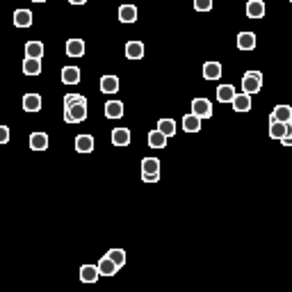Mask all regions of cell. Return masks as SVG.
<instances>
[{
  "instance_id": "obj_10",
  "label": "cell",
  "mask_w": 292,
  "mask_h": 292,
  "mask_svg": "<svg viewBox=\"0 0 292 292\" xmlns=\"http://www.w3.org/2000/svg\"><path fill=\"white\" fill-rule=\"evenodd\" d=\"M80 69L78 66H64L62 69V82L64 85H78L80 82Z\"/></svg>"
},
{
  "instance_id": "obj_34",
  "label": "cell",
  "mask_w": 292,
  "mask_h": 292,
  "mask_svg": "<svg viewBox=\"0 0 292 292\" xmlns=\"http://www.w3.org/2000/svg\"><path fill=\"white\" fill-rule=\"evenodd\" d=\"M157 178H160V171H157V173H146V171H142V180H144V183H155Z\"/></svg>"
},
{
  "instance_id": "obj_29",
  "label": "cell",
  "mask_w": 292,
  "mask_h": 292,
  "mask_svg": "<svg viewBox=\"0 0 292 292\" xmlns=\"http://www.w3.org/2000/svg\"><path fill=\"white\" fill-rule=\"evenodd\" d=\"M157 128L162 130L167 137L176 135V121H173V119H160V121H157Z\"/></svg>"
},
{
  "instance_id": "obj_22",
  "label": "cell",
  "mask_w": 292,
  "mask_h": 292,
  "mask_svg": "<svg viewBox=\"0 0 292 292\" xmlns=\"http://www.w3.org/2000/svg\"><path fill=\"white\" fill-rule=\"evenodd\" d=\"M101 92L103 94H117L119 92V78L117 76H103L101 78Z\"/></svg>"
},
{
  "instance_id": "obj_33",
  "label": "cell",
  "mask_w": 292,
  "mask_h": 292,
  "mask_svg": "<svg viewBox=\"0 0 292 292\" xmlns=\"http://www.w3.org/2000/svg\"><path fill=\"white\" fill-rule=\"evenodd\" d=\"M281 142L286 146H292V121H288V124H286V137H283Z\"/></svg>"
},
{
  "instance_id": "obj_20",
  "label": "cell",
  "mask_w": 292,
  "mask_h": 292,
  "mask_svg": "<svg viewBox=\"0 0 292 292\" xmlns=\"http://www.w3.org/2000/svg\"><path fill=\"white\" fill-rule=\"evenodd\" d=\"M130 130L128 128H114L112 130V144L114 146H128L130 144Z\"/></svg>"
},
{
  "instance_id": "obj_30",
  "label": "cell",
  "mask_w": 292,
  "mask_h": 292,
  "mask_svg": "<svg viewBox=\"0 0 292 292\" xmlns=\"http://www.w3.org/2000/svg\"><path fill=\"white\" fill-rule=\"evenodd\" d=\"M108 256L114 260V263H117V265H119V270L126 265V260H128V258H126V251L124 249H110Z\"/></svg>"
},
{
  "instance_id": "obj_6",
  "label": "cell",
  "mask_w": 292,
  "mask_h": 292,
  "mask_svg": "<svg viewBox=\"0 0 292 292\" xmlns=\"http://www.w3.org/2000/svg\"><path fill=\"white\" fill-rule=\"evenodd\" d=\"M265 2L263 0H249L247 2V16L249 18H263L265 16Z\"/></svg>"
},
{
  "instance_id": "obj_2",
  "label": "cell",
  "mask_w": 292,
  "mask_h": 292,
  "mask_svg": "<svg viewBox=\"0 0 292 292\" xmlns=\"http://www.w3.org/2000/svg\"><path fill=\"white\" fill-rule=\"evenodd\" d=\"M87 119V103H78L71 105V108H64V121L66 124H80V121Z\"/></svg>"
},
{
  "instance_id": "obj_31",
  "label": "cell",
  "mask_w": 292,
  "mask_h": 292,
  "mask_svg": "<svg viewBox=\"0 0 292 292\" xmlns=\"http://www.w3.org/2000/svg\"><path fill=\"white\" fill-rule=\"evenodd\" d=\"M78 103H87V98L82 94H66L64 96V108H71V105H78Z\"/></svg>"
},
{
  "instance_id": "obj_17",
  "label": "cell",
  "mask_w": 292,
  "mask_h": 292,
  "mask_svg": "<svg viewBox=\"0 0 292 292\" xmlns=\"http://www.w3.org/2000/svg\"><path fill=\"white\" fill-rule=\"evenodd\" d=\"M105 117L108 119H121L124 117V103L121 101H108L105 103Z\"/></svg>"
},
{
  "instance_id": "obj_8",
  "label": "cell",
  "mask_w": 292,
  "mask_h": 292,
  "mask_svg": "<svg viewBox=\"0 0 292 292\" xmlns=\"http://www.w3.org/2000/svg\"><path fill=\"white\" fill-rule=\"evenodd\" d=\"M101 272H98V265H82L80 267V281L82 283H96Z\"/></svg>"
},
{
  "instance_id": "obj_25",
  "label": "cell",
  "mask_w": 292,
  "mask_h": 292,
  "mask_svg": "<svg viewBox=\"0 0 292 292\" xmlns=\"http://www.w3.org/2000/svg\"><path fill=\"white\" fill-rule=\"evenodd\" d=\"M76 151L78 153H92L94 151V137L92 135H78L76 137Z\"/></svg>"
},
{
  "instance_id": "obj_12",
  "label": "cell",
  "mask_w": 292,
  "mask_h": 292,
  "mask_svg": "<svg viewBox=\"0 0 292 292\" xmlns=\"http://www.w3.org/2000/svg\"><path fill=\"white\" fill-rule=\"evenodd\" d=\"M126 57H128V60H142V57H144V43L128 41L126 43Z\"/></svg>"
},
{
  "instance_id": "obj_23",
  "label": "cell",
  "mask_w": 292,
  "mask_h": 292,
  "mask_svg": "<svg viewBox=\"0 0 292 292\" xmlns=\"http://www.w3.org/2000/svg\"><path fill=\"white\" fill-rule=\"evenodd\" d=\"M119 21L121 23H135L137 21V7L135 5H121L119 7Z\"/></svg>"
},
{
  "instance_id": "obj_35",
  "label": "cell",
  "mask_w": 292,
  "mask_h": 292,
  "mask_svg": "<svg viewBox=\"0 0 292 292\" xmlns=\"http://www.w3.org/2000/svg\"><path fill=\"white\" fill-rule=\"evenodd\" d=\"M7 142H9V128L0 126V144H7Z\"/></svg>"
},
{
  "instance_id": "obj_1",
  "label": "cell",
  "mask_w": 292,
  "mask_h": 292,
  "mask_svg": "<svg viewBox=\"0 0 292 292\" xmlns=\"http://www.w3.org/2000/svg\"><path fill=\"white\" fill-rule=\"evenodd\" d=\"M260 89H263V73L260 71H247L242 76V92L254 96Z\"/></svg>"
},
{
  "instance_id": "obj_26",
  "label": "cell",
  "mask_w": 292,
  "mask_h": 292,
  "mask_svg": "<svg viewBox=\"0 0 292 292\" xmlns=\"http://www.w3.org/2000/svg\"><path fill=\"white\" fill-rule=\"evenodd\" d=\"M25 55L27 57H43V43L41 41H27L25 43Z\"/></svg>"
},
{
  "instance_id": "obj_18",
  "label": "cell",
  "mask_w": 292,
  "mask_h": 292,
  "mask_svg": "<svg viewBox=\"0 0 292 292\" xmlns=\"http://www.w3.org/2000/svg\"><path fill=\"white\" fill-rule=\"evenodd\" d=\"M30 148L32 151H46L48 148V135L46 133H32L30 135Z\"/></svg>"
},
{
  "instance_id": "obj_15",
  "label": "cell",
  "mask_w": 292,
  "mask_h": 292,
  "mask_svg": "<svg viewBox=\"0 0 292 292\" xmlns=\"http://www.w3.org/2000/svg\"><path fill=\"white\" fill-rule=\"evenodd\" d=\"M203 78L206 80H219L222 78V64L219 62H206L203 64Z\"/></svg>"
},
{
  "instance_id": "obj_28",
  "label": "cell",
  "mask_w": 292,
  "mask_h": 292,
  "mask_svg": "<svg viewBox=\"0 0 292 292\" xmlns=\"http://www.w3.org/2000/svg\"><path fill=\"white\" fill-rule=\"evenodd\" d=\"M270 137L272 140H283V137H286V124H281V121H272L270 124Z\"/></svg>"
},
{
  "instance_id": "obj_16",
  "label": "cell",
  "mask_w": 292,
  "mask_h": 292,
  "mask_svg": "<svg viewBox=\"0 0 292 292\" xmlns=\"http://www.w3.org/2000/svg\"><path fill=\"white\" fill-rule=\"evenodd\" d=\"M23 110L25 112H39L41 110V96L39 94H25L23 96Z\"/></svg>"
},
{
  "instance_id": "obj_7",
  "label": "cell",
  "mask_w": 292,
  "mask_h": 292,
  "mask_svg": "<svg viewBox=\"0 0 292 292\" xmlns=\"http://www.w3.org/2000/svg\"><path fill=\"white\" fill-rule=\"evenodd\" d=\"M238 96L235 87L233 85H219L217 87V101L219 103H233V98Z\"/></svg>"
},
{
  "instance_id": "obj_4",
  "label": "cell",
  "mask_w": 292,
  "mask_h": 292,
  "mask_svg": "<svg viewBox=\"0 0 292 292\" xmlns=\"http://www.w3.org/2000/svg\"><path fill=\"white\" fill-rule=\"evenodd\" d=\"M272 121H281V124L292 121V108H290V105H276L274 112L270 114V124H272Z\"/></svg>"
},
{
  "instance_id": "obj_38",
  "label": "cell",
  "mask_w": 292,
  "mask_h": 292,
  "mask_svg": "<svg viewBox=\"0 0 292 292\" xmlns=\"http://www.w3.org/2000/svg\"><path fill=\"white\" fill-rule=\"evenodd\" d=\"M290 2H292V0H290Z\"/></svg>"
},
{
  "instance_id": "obj_9",
  "label": "cell",
  "mask_w": 292,
  "mask_h": 292,
  "mask_svg": "<svg viewBox=\"0 0 292 292\" xmlns=\"http://www.w3.org/2000/svg\"><path fill=\"white\" fill-rule=\"evenodd\" d=\"M233 110H235V112H249L251 110V94H238V96L233 98Z\"/></svg>"
},
{
  "instance_id": "obj_14",
  "label": "cell",
  "mask_w": 292,
  "mask_h": 292,
  "mask_svg": "<svg viewBox=\"0 0 292 292\" xmlns=\"http://www.w3.org/2000/svg\"><path fill=\"white\" fill-rule=\"evenodd\" d=\"M23 73L25 76H39L41 73V60L39 57H25L23 60Z\"/></svg>"
},
{
  "instance_id": "obj_24",
  "label": "cell",
  "mask_w": 292,
  "mask_h": 292,
  "mask_svg": "<svg viewBox=\"0 0 292 292\" xmlns=\"http://www.w3.org/2000/svg\"><path fill=\"white\" fill-rule=\"evenodd\" d=\"M238 48L240 50H254L256 48V34L254 32H240L238 34Z\"/></svg>"
},
{
  "instance_id": "obj_11",
  "label": "cell",
  "mask_w": 292,
  "mask_h": 292,
  "mask_svg": "<svg viewBox=\"0 0 292 292\" xmlns=\"http://www.w3.org/2000/svg\"><path fill=\"white\" fill-rule=\"evenodd\" d=\"M167 140L169 137L164 135L160 128H155V130L148 133V146H151V148H164V146H167Z\"/></svg>"
},
{
  "instance_id": "obj_37",
  "label": "cell",
  "mask_w": 292,
  "mask_h": 292,
  "mask_svg": "<svg viewBox=\"0 0 292 292\" xmlns=\"http://www.w3.org/2000/svg\"><path fill=\"white\" fill-rule=\"evenodd\" d=\"M32 2H46V0H32Z\"/></svg>"
},
{
  "instance_id": "obj_32",
  "label": "cell",
  "mask_w": 292,
  "mask_h": 292,
  "mask_svg": "<svg viewBox=\"0 0 292 292\" xmlns=\"http://www.w3.org/2000/svg\"><path fill=\"white\" fill-rule=\"evenodd\" d=\"M194 9L196 11H210L212 9V0H194Z\"/></svg>"
},
{
  "instance_id": "obj_27",
  "label": "cell",
  "mask_w": 292,
  "mask_h": 292,
  "mask_svg": "<svg viewBox=\"0 0 292 292\" xmlns=\"http://www.w3.org/2000/svg\"><path fill=\"white\" fill-rule=\"evenodd\" d=\"M142 171L157 173L160 171V160H157V157H144V160H142Z\"/></svg>"
},
{
  "instance_id": "obj_21",
  "label": "cell",
  "mask_w": 292,
  "mask_h": 292,
  "mask_svg": "<svg viewBox=\"0 0 292 292\" xmlns=\"http://www.w3.org/2000/svg\"><path fill=\"white\" fill-rule=\"evenodd\" d=\"M14 25L16 27H30L32 25V11L30 9H16L14 11Z\"/></svg>"
},
{
  "instance_id": "obj_3",
  "label": "cell",
  "mask_w": 292,
  "mask_h": 292,
  "mask_svg": "<svg viewBox=\"0 0 292 292\" xmlns=\"http://www.w3.org/2000/svg\"><path fill=\"white\" fill-rule=\"evenodd\" d=\"M192 112H194L196 117H201V119H210L212 117V103L208 101V98H194V101H192Z\"/></svg>"
},
{
  "instance_id": "obj_36",
  "label": "cell",
  "mask_w": 292,
  "mask_h": 292,
  "mask_svg": "<svg viewBox=\"0 0 292 292\" xmlns=\"http://www.w3.org/2000/svg\"><path fill=\"white\" fill-rule=\"evenodd\" d=\"M69 2H71V5H85L87 0H69Z\"/></svg>"
},
{
  "instance_id": "obj_13",
  "label": "cell",
  "mask_w": 292,
  "mask_h": 292,
  "mask_svg": "<svg viewBox=\"0 0 292 292\" xmlns=\"http://www.w3.org/2000/svg\"><path fill=\"white\" fill-rule=\"evenodd\" d=\"M66 55L69 57H82L85 55V41L82 39H69L66 41Z\"/></svg>"
},
{
  "instance_id": "obj_19",
  "label": "cell",
  "mask_w": 292,
  "mask_h": 292,
  "mask_svg": "<svg viewBox=\"0 0 292 292\" xmlns=\"http://www.w3.org/2000/svg\"><path fill=\"white\" fill-rule=\"evenodd\" d=\"M183 130L185 133H199L201 130V117H196L194 112H189L183 117Z\"/></svg>"
},
{
  "instance_id": "obj_5",
  "label": "cell",
  "mask_w": 292,
  "mask_h": 292,
  "mask_svg": "<svg viewBox=\"0 0 292 292\" xmlns=\"http://www.w3.org/2000/svg\"><path fill=\"white\" fill-rule=\"evenodd\" d=\"M98 272H101V276H114L117 272H119V265H117V263L105 254L103 258L98 260Z\"/></svg>"
}]
</instances>
